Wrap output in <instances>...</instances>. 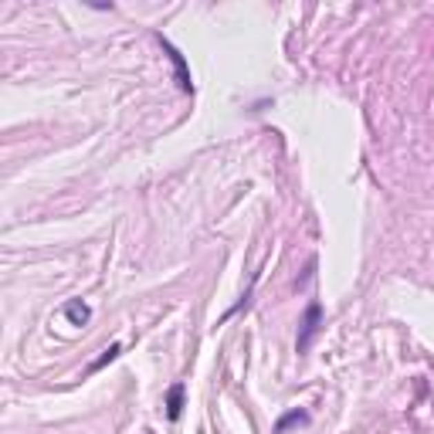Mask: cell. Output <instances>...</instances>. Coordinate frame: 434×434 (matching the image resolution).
I'll list each match as a JSON object with an SVG mask.
<instances>
[{"label":"cell","instance_id":"obj_2","mask_svg":"<svg viewBox=\"0 0 434 434\" xmlns=\"http://www.w3.org/2000/svg\"><path fill=\"white\" fill-rule=\"evenodd\" d=\"M159 44L166 48V55H170V58H173V65H177V79H180V88H184V92H194V81H190V75H187V65H184V55H180V51H177V48L170 44V41H163V38H159Z\"/></svg>","mask_w":434,"mask_h":434},{"label":"cell","instance_id":"obj_3","mask_svg":"<svg viewBox=\"0 0 434 434\" xmlns=\"http://www.w3.org/2000/svg\"><path fill=\"white\" fill-rule=\"evenodd\" d=\"M180 414H184V384H173L166 391V417L180 421Z\"/></svg>","mask_w":434,"mask_h":434},{"label":"cell","instance_id":"obj_5","mask_svg":"<svg viewBox=\"0 0 434 434\" xmlns=\"http://www.w3.org/2000/svg\"><path fill=\"white\" fill-rule=\"evenodd\" d=\"M65 316L72 319L75 326H85L92 313H88V306H85V302H79V299H75V302H68V306H65Z\"/></svg>","mask_w":434,"mask_h":434},{"label":"cell","instance_id":"obj_6","mask_svg":"<svg viewBox=\"0 0 434 434\" xmlns=\"http://www.w3.org/2000/svg\"><path fill=\"white\" fill-rule=\"evenodd\" d=\"M116 356H119V343H112V346H109L106 353H102V356H99V359H95V363H92V370H99L102 363H109V359H116Z\"/></svg>","mask_w":434,"mask_h":434},{"label":"cell","instance_id":"obj_4","mask_svg":"<svg viewBox=\"0 0 434 434\" xmlns=\"http://www.w3.org/2000/svg\"><path fill=\"white\" fill-rule=\"evenodd\" d=\"M309 421V414L306 411H288L285 417H278V424H275V434H285L292 424H306Z\"/></svg>","mask_w":434,"mask_h":434},{"label":"cell","instance_id":"obj_1","mask_svg":"<svg viewBox=\"0 0 434 434\" xmlns=\"http://www.w3.org/2000/svg\"><path fill=\"white\" fill-rule=\"evenodd\" d=\"M319 322H322V306L313 302L306 309V316H302V329H299V339H295L299 353H309V346H313V339H316V333H319Z\"/></svg>","mask_w":434,"mask_h":434}]
</instances>
